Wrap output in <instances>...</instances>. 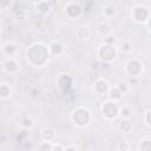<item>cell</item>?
Returning <instances> with one entry per match:
<instances>
[{
    "label": "cell",
    "mask_w": 151,
    "mask_h": 151,
    "mask_svg": "<svg viewBox=\"0 0 151 151\" xmlns=\"http://www.w3.org/2000/svg\"><path fill=\"white\" fill-rule=\"evenodd\" d=\"M141 150H142V151H151V143H150L149 139H146V141H144V142L142 143Z\"/></svg>",
    "instance_id": "5bb4252c"
},
{
    "label": "cell",
    "mask_w": 151,
    "mask_h": 151,
    "mask_svg": "<svg viewBox=\"0 0 151 151\" xmlns=\"http://www.w3.org/2000/svg\"><path fill=\"white\" fill-rule=\"evenodd\" d=\"M96 90H97L99 93L106 92V90H107V84H106V82H104V80H98L97 84H96Z\"/></svg>",
    "instance_id": "9c48e42d"
},
{
    "label": "cell",
    "mask_w": 151,
    "mask_h": 151,
    "mask_svg": "<svg viewBox=\"0 0 151 151\" xmlns=\"http://www.w3.org/2000/svg\"><path fill=\"white\" fill-rule=\"evenodd\" d=\"M38 8H39L41 12H47L48 11V5H47V3H39L38 4Z\"/></svg>",
    "instance_id": "ac0fdd59"
},
{
    "label": "cell",
    "mask_w": 151,
    "mask_h": 151,
    "mask_svg": "<svg viewBox=\"0 0 151 151\" xmlns=\"http://www.w3.org/2000/svg\"><path fill=\"white\" fill-rule=\"evenodd\" d=\"M40 150H41V151H52V149H51V145H50L48 143H45V144H43Z\"/></svg>",
    "instance_id": "ffe728a7"
},
{
    "label": "cell",
    "mask_w": 151,
    "mask_h": 151,
    "mask_svg": "<svg viewBox=\"0 0 151 151\" xmlns=\"http://www.w3.org/2000/svg\"><path fill=\"white\" fill-rule=\"evenodd\" d=\"M99 56L105 61H111L116 57V50L113 48V46H111V45H104L99 50Z\"/></svg>",
    "instance_id": "3957f363"
},
{
    "label": "cell",
    "mask_w": 151,
    "mask_h": 151,
    "mask_svg": "<svg viewBox=\"0 0 151 151\" xmlns=\"http://www.w3.org/2000/svg\"><path fill=\"white\" fill-rule=\"evenodd\" d=\"M127 69H128V72L130 73V74H139L141 73V71H142V65L138 63L137 60H130L129 63H128V66H127Z\"/></svg>",
    "instance_id": "8992f818"
},
{
    "label": "cell",
    "mask_w": 151,
    "mask_h": 151,
    "mask_svg": "<svg viewBox=\"0 0 151 151\" xmlns=\"http://www.w3.org/2000/svg\"><path fill=\"white\" fill-rule=\"evenodd\" d=\"M125 90H127V86H125V84H122L119 87V91H125Z\"/></svg>",
    "instance_id": "484cf974"
},
{
    "label": "cell",
    "mask_w": 151,
    "mask_h": 151,
    "mask_svg": "<svg viewBox=\"0 0 151 151\" xmlns=\"http://www.w3.org/2000/svg\"><path fill=\"white\" fill-rule=\"evenodd\" d=\"M148 16H149V12L145 7L143 6H139V7H137L133 12V17L136 20L138 21H145L148 19Z\"/></svg>",
    "instance_id": "5b68a950"
},
{
    "label": "cell",
    "mask_w": 151,
    "mask_h": 151,
    "mask_svg": "<svg viewBox=\"0 0 151 151\" xmlns=\"http://www.w3.org/2000/svg\"><path fill=\"white\" fill-rule=\"evenodd\" d=\"M31 124H32L31 119H25V120H24V125H25V127H30Z\"/></svg>",
    "instance_id": "7402d4cb"
},
{
    "label": "cell",
    "mask_w": 151,
    "mask_h": 151,
    "mask_svg": "<svg viewBox=\"0 0 151 151\" xmlns=\"http://www.w3.org/2000/svg\"><path fill=\"white\" fill-rule=\"evenodd\" d=\"M120 128H122V130L124 131V132H129L130 130H131V123L130 122H128V120H125V122H122V124H120Z\"/></svg>",
    "instance_id": "8fae6325"
},
{
    "label": "cell",
    "mask_w": 151,
    "mask_h": 151,
    "mask_svg": "<svg viewBox=\"0 0 151 151\" xmlns=\"http://www.w3.org/2000/svg\"><path fill=\"white\" fill-rule=\"evenodd\" d=\"M5 51H6V53H8V54H13V52L16 51V47L12 45V44H7Z\"/></svg>",
    "instance_id": "e0dca14e"
},
{
    "label": "cell",
    "mask_w": 151,
    "mask_h": 151,
    "mask_svg": "<svg viewBox=\"0 0 151 151\" xmlns=\"http://www.w3.org/2000/svg\"><path fill=\"white\" fill-rule=\"evenodd\" d=\"M59 86L61 87V89H64V90H66V89H69V87L71 86V83H72V79L69 77V76H63V77H60L59 78Z\"/></svg>",
    "instance_id": "ba28073f"
},
{
    "label": "cell",
    "mask_w": 151,
    "mask_h": 151,
    "mask_svg": "<svg viewBox=\"0 0 151 151\" xmlns=\"http://www.w3.org/2000/svg\"><path fill=\"white\" fill-rule=\"evenodd\" d=\"M123 115H124V116H129V110L125 109V110L123 111Z\"/></svg>",
    "instance_id": "83f0119b"
},
{
    "label": "cell",
    "mask_w": 151,
    "mask_h": 151,
    "mask_svg": "<svg viewBox=\"0 0 151 151\" xmlns=\"http://www.w3.org/2000/svg\"><path fill=\"white\" fill-rule=\"evenodd\" d=\"M111 97L113 99H120L122 98V92L118 89H115V90H112V92H111Z\"/></svg>",
    "instance_id": "2e32d148"
},
{
    "label": "cell",
    "mask_w": 151,
    "mask_h": 151,
    "mask_svg": "<svg viewBox=\"0 0 151 151\" xmlns=\"http://www.w3.org/2000/svg\"><path fill=\"white\" fill-rule=\"evenodd\" d=\"M80 7L77 5V4H70L69 6H67V8H66V12H67V14L70 16V17H72V18H74V17H78L79 14H80Z\"/></svg>",
    "instance_id": "52a82bcc"
},
{
    "label": "cell",
    "mask_w": 151,
    "mask_h": 151,
    "mask_svg": "<svg viewBox=\"0 0 151 151\" xmlns=\"http://www.w3.org/2000/svg\"><path fill=\"white\" fill-rule=\"evenodd\" d=\"M6 70H7L8 72H14V71L17 70V64H16L14 61H12V60L7 61V63H6Z\"/></svg>",
    "instance_id": "30bf717a"
},
{
    "label": "cell",
    "mask_w": 151,
    "mask_h": 151,
    "mask_svg": "<svg viewBox=\"0 0 151 151\" xmlns=\"http://www.w3.org/2000/svg\"><path fill=\"white\" fill-rule=\"evenodd\" d=\"M78 34H79L80 38H86L87 35H89V32H87L86 29H80L79 32H78Z\"/></svg>",
    "instance_id": "d6986e66"
},
{
    "label": "cell",
    "mask_w": 151,
    "mask_h": 151,
    "mask_svg": "<svg viewBox=\"0 0 151 151\" xmlns=\"http://www.w3.org/2000/svg\"><path fill=\"white\" fill-rule=\"evenodd\" d=\"M119 148H120L123 151H125V150L128 149V144H127V143H122V144L119 145Z\"/></svg>",
    "instance_id": "603a6c76"
},
{
    "label": "cell",
    "mask_w": 151,
    "mask_h": 151,
    "mask_svg": "<svg viewBox=\"0 0 151 151\" xmlns=\"http://www.w3.org/2000/svg\"><path fill=\"white\" fill-rule=\"evenodd\" d=\"M124 48L127 50V51H129V50H130V47H129V45H128V44H125V45H124Z\"/></svg>",
    "instance_id": "f546056e"
},
{
    "label": "cell",
    "mask_w": 151,
    "mask_h": 151,
    "mask_svg": "<svg viewBox=\"0 0 151 151\" xmlns=\"http://www.w3.org/2000/svg\"><path fill=\"white\" fill-rule=\"evenodd\" d=\"M43 136H44V139L45 141H51L52 138H53V136H54V133H53L52 130H45Z\"/></svg>",
    "instance_id": "4fadbf2b"
},
{
    "label": "cell",
    "mask_w": 151,
    "mask_h": 151,
    "mask_svg": "<svg viewBox=\"0 0 151 151\" xmlns=\"http://www.w3.org/2000/svg\"><path fill=\"white\" fill-rule=\"evenodd\" d=\"M146 122L148 124H150V112H148V115H146Z\"/></svg>",
    "instance_id": "f1b7e54d"
},
{
    "label": "cell",
    "mask_w": 151,
    "mask_h": 151,
    "mask_svg": "<svg viewBox=\"0 0 151 151\" xmlns=\"http://www.w3.org/2000/svg\"><path fill=\"white\" fill-rule=\"evenodd\" d=\"M106 41L109 43V45L110 44H112V43H115V38H112V37H109L107 39H106Z\"/></svg>",
    "instance_id": "d4e9b609"
},
{
    "label": "cell",
    "mask_w": 151,
    "mask_h": 151,
    "mask_svg": "<svg viewBox=\"0 0 151 151\" xmlns=\"http://www.w3.org/2000/svg\"><path fill=\"white\" fill-rule=\"evenodd\" d=\"M52 151H63V149H61V146H59V145H58V146H54Z\"/></svg>",
    "instance_id": "4316f807"
},
{
    "label": "cell",
    "mask_w": 151,
    "mask_h": 151,
    "mask_svg": "<svg viewBox=\"0 0 151 151\" xmlns=\"http://www.w3.org/2000/svg\"><path fill=\"white\" fill-rule=\"evenodd\" d=\"M29 59L34 65H43L48 58L47 48L43 45H33L27 52Z\"/></svg>",
    "instance_id": "6da1fadb"
},
{
    "label": "cell",
    "mask_w": 151,
    "mask_h": 151,
    "mask_svg": "<svg viewBox=\"0 0 151 151\" xmlns=\"http://www.w3.org/2000/svg\"><path fill=\"white\" fill-rule=\"evenodd\" d=\"M106 10H107V11H106V12H107V14H113V13H115V8H112V7H107Z\"/></svg>",
    "instance_id": "44dd1931"
},
{
    "label": "cell",
    "mask_w": 151,
    "mask_h": 151,
    "mask_svg": "<svg viewBox=\"0 0 151 151\" xmlns=\"http://www.w3.org/2000/svg\"><path fill=\"white\" fill-rule=\"evenodd\" d=\"M103 113H104V116L107 117V118H113V117L117 116L118 107H117L116 104H113V103H106L103 106Z\"/></svg>",
    "instance_id": "277c9868"
},
{
    "label": "cell",
    "mask_w": 151,
    "mask_h": 151,
    "mask_svg": "<svg viewBox=\"0 0 151 151\" xmlns=\"http://www.w3.org/2000/svg\"><path fill=\"white\" fill-rule=\"evenodd\" d=\"M66 151H76L73 148H69V149H66Z\"/></svg>",
    "instance_id": "4dcf8cb0"
},
{
    "label": "cell",
    "mask_w": 151,
    "mask_h": 151,
    "mask_svg": "<svg viewBox=\"0 0 151 151\" xmlns=\"http://www.w3.org/2000/svg\"><path fill=\"white\" fill-rule=\"evenodd\" d=\"M100 31H102V33H106L107 31H109V29H107V26H104V25H102V26H100Z\"/></svg>",
    "instance_id": "cb8c5ba5"
},
{
    "label": "cell",
    "mask_w": 151,
    "mask_h": 151,
    "mask_svg": "<svg viewBox=\"0 0 151 151\" xmlns=\"http://www.w3.org/2000/svg\"><path fill=\"white\" fill-rule=\"evenodd\" d=\"M73 120L78 125H86L90 120V113L85 109H78L73 113Z\"/></svg>",
    "instance_id": "7a4b0ae2"
},
{
    "label": "cell",
    "mask_w": 151,
    "mask_h": 151,
    "mask_svg": "<svg viewBox=\"0 0 151 151\" xmlns=\"http://www.w3.org/2000/svg\"><path fill=\"white\" fill-rule=\"evenodd\" d=\"M51 50H52L53 54H59V53L63 51V47H61L60 44H53V45L51 46Z\"/></svg>",
    "instance_id": "7c38bea8"
},
{
    "label": "cell",
    "mask_w": 151,
    "mask_h": 151,
    "mask_svg": "<svg viewBox=\"0 0 151 151\" xmlns=\"http://www.w3.org/2000/svg\"><path fill=\"white\" fill-rule=\"evenodd\" d=\"M10 95V89L6 86V85H3V86H0V96L1 97H6Z\"/></svg>",
    "instance_id": "9a60e30c"
}]
</instances>
